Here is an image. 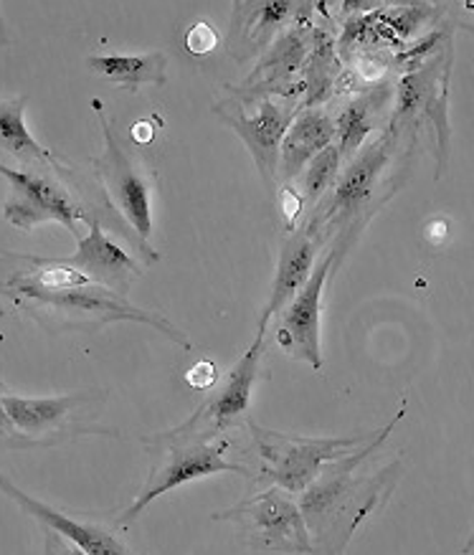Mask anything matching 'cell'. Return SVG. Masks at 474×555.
Returning <instances> with one entry per match:
<instances>
[{"label":"cell","mask_w":474,"mask_h":555,"mask_svg":"<svg viewBox=\"0 0 474 555\" xmlns=\"http://www.w3.org/2000/svg\"><path fill=\"white\" fill-rule=\"evenodd\" d=\"M312 13L277 36V41L259 59L252 77L236 87V100H261V96H292L305 92L303 85H292V77L305 69L312 54Z\"/></svg>","instance_id":"7c38bea8"},{"label":"cell","mask_w":474,"mask_h":555,"mask_svg":"<svg viewBox=\"0 0 474 555\" xmlns=\"http://www.w3.org/2000/svg\"><path fill=\"white\" fill-rule=\"evenodd\" d=\"M3 297L11 299L13 310L26 312L47 330H100L110 322H142V325L155 327L157 333L170 337L180 348H193L183 330H178L163 314L134 307L115 289L102 287L97 282L85 284V287L43 289L5 276Z\"/></svg>","instance_id":"3957f363"},{"label":"cell","mask_w":474,"mask_h":555,"mask_svg":"<svg viewBox=\"0 0 474 555\" xmlns=\"http://www.w3.org/2000/svg\"><path fill=\"white\" fill-rule=\"evenodd\" d=\"M322 246H325V242H322L315 231L305 227L287 236V242L282 244L280 251V264H277L272 295H269V302L265 310H261L259 327H267L269 320H272L274 314H280L284 307L297 297V292L305 287L307 280H310L315 272V267H318L315 259H318Z\"/></svg>","instance_id":"9a60e30c"},{"label":"cell","mask_w":474,"mask_h":555,"mask_svg":"<svg viewBox=\"0 0 474 555\" xmlns=\"http://www.w3.org/2000/svg\"><path fill=\"white\" fill-rule=\"evenodd\" d=\"M185 384L195 388V391H210V388L221 384V376H218V367L214 360H198V363L188 367Z\"/></svg>","instance_id":"484cf974"},{"label":"cell","mask_w":474,"mask_h":555,"mask_svg":"<svg viewBox=\"0 0 474 555\" xmlns=\"http://www.w3.org/2000/svg\"><path fill=\"white\" fill-rule=\"evenodd\" d=\"M348 251H343L341 246L330 244L322 259L315 267V272L303 289L297 292V297L282 310V320L277 325V348L284 356L303 360V363L312 365V371H322V352H320V310H322V292L330 274H335V269L341 267L343 257Z\"/></svg>","instance_id":"8fae6325"},{"label":"cell","mask_w":474,"mask_h":555,"mask_svg":"<svg viewBox=\"0 0 474 555\" xmlns=\"http://www.w3.org/2000/svg\"><path fill=\"white\" fill-rule=\"evenodd\" d=\"M3 216H5V221L11 223V227H16L21 231H34L36 227H39V223L51 221L47 214L39 211V208H36L34 204H28L26 198L5 201Z\"/></svg>","instance_id":"cb8c5ba5"},{"label":"cell","mask_w":474,"mask_h":555,"mask_svg":"<svg viewBox=\"0 0 474 555\" xmlns=\"http://www.w3.org/2000/svg\"><path fill=\"white\" fill-rule=\"evenodd\" d=\"M216 522H233L246 545L259 551H280L292 555H315V545L307 530L305 515L282 487L254 494L229 509L214 515Z\"/></svg>","instance_id":"ba28073f"},{"label":"cell","mask_w":474,"mask_h":555,"mask_svg":"<svg viewBox=\"0 0 474 555\" xmlns=\"http://www.w3.org/2000/svg\"><path fill=\"white\" fill-rule=\"evenodd\" d=\"M341 165H343L341 150H337V145H330L328 150H322V153L305 168L303 193H299V196H303L305 206L310 208V214L318 208L320 201L325 198L330 191H333L337 178H341Z\"/></svg>","instance_id":"603a6c76"},{"label":"cell","mask_w":474,"mask_h":555,"mask_svg":"<svg viewBox=\"0 0 474 555\" xmlns=\"http://www.w3.org/2000/svg\"><path fill=\"white\" fill-rule=\"evenodd\" d=\"M43 555H87L72 540H66L62 532L47 528V540H43Z\"/></svg>","instance_id":"4316f807"},{"label":"cell","mask_w":474,"mask_h":555,"mask_svg":"<svg viewBox=\"0 0 474 555\" xmlns=\"http://www.w3.org/2000/svg\"><path fill=\"white\" fill-rule=\"evenodd\" d=\"M474 547V530H472V535H470V540H466V545L462 547V553H470Z\"/></svg>","instance_id":"f1b7e54d"},{"label":"cell","mask_w":474,"mask_h":555,"mask_svg":"<svg viewBox=\"0 0 474 555\" xmlns=\"http://www.w3.org/2000/svg\"><path fill=\"white\" fill-rule=\"evenodd\" d=\"M94 401H102V396L69 393L51 396V399H26V396L5 391L0 396V409H3V447L41 449L92 437V434L117 437L115 431L97 424H87L81 418Z\"/></svg>","instance_id":"5b68a950"},{"label":"cell","mask_w":474,"mask_h":555,"mask_svg":"<svg viewBox=\"0 0 474 555\" xmlns=\"http://www.w3.org/2000/svg\"><path fill=\"white\" fill-rule=\"evenodd\" d=\"M26 102V96H16V100H5L0 104V145H3L5 153H11L24 163L56 165V155L41 147L31 138V132H28Z\"/></svg>","instance_id":"7402d4cb"},{"label":"cell","mask_w":474,"mask_h":555,"mask_svg":"<svg viewBox=\"0 0 474 555\" xmlns=\"http://www.w3.org/2000/svg\"><path fill=\"white\" fill-rule=\"evenodd\" d=\"M403 414V409L398 411L394 422L375 431L373 439L353 454L325 464L310 490L303 492L299 509L310 530L315 555H345V547L356 535L358 525L373 515V509L394 490L398 472H401L398 462L381 472H368V475H358V467L375 454V449L388 439V431H394Z\"/></svg>","instance_id":"6da1fadb"},{"label":"cell","mask_w":474,"mask_h":555,"mask_svg":"<svg viewBox=\"0 0 474 555\" xmlns=\"http://www.w3.org/2000/svg\"><path fill=\"white\" fill-rule=\"evenodd\" d=\"M66 261L77 267L79 272H85L92 282L115 289L123 297L130 289V284L142 276V269L132 259V254L125 251L117 242H112L97 219L89 223V234L77 238V254Z\"/></svg>","instance_id":"5bb4252c"},{"label":"cell","mask_w":474,"mask_h":555,"mask_svg":"<svg viewBox=\"0 0 474 555\" xmlns=\"http://www.w3.org/2000/svg\"><path fill=\"white\" fill-rule=\"evenodd\" d=\"M3 492L9 494L16 505L24 507L28 515L36 517L43 528L62 532L66 540H72V543L81 547L87 555H134L130 547H127L117 535H112L107 528L89 520H79V517H72L66 513H59V509L49 507L47 502L28 498L26 492H21L16 485L9 482V479H3Z\"/></svg>","instance_id":"2e32d148"},{"label":"cell","mask_w":474,"mask_h":555,"mask_svg":"<svg viewBox=\"0 0 474 555\" xmlns=\"http://www.w3.org/2000/svg\"><path fill=\"white\" fill-rule=\"evenodd\" d=\"M153 138H155V127L150 119H140V122H134L132 140L138 142V145H148V142H153Z\"/></svg>","instance_id":"83f0119b"},{"label":"cell","mask_w":474,"mask_h":555,"mask_svg":"<svg viewBox=\"0 0 474 555\" xmlns=\"http://www.w3.org/2000/svg\"><path fill=\"white\" fill-rule=\"evenodd\" d=\"M335 119L325 109H299L295 122L287 130L280 153V178L287 180L305 172L322 150H328L335 140Z\"/></svg>","instance_id":"e0dca14e"},{"label":"cell","mask_w":474,"mask_h":555,"mask_svg":"<svg viewBox=\"0 0 474 555\" xmlns=\"http://www.w3.org/2000/svg\"><path fill=\"white\" fill-rule=\"evenodd\" d=\"M150 452H153V464H150L148 479L138 492V498L127 509L117 515L119 528H130L138 520L150 502L161 498V494L176 490L180 485L195 482V479L210 477V475H231L252 477L249 469L242 464L226 460L231 441L221 439H206V437H178L172 431L155 434V437L142 439Z\"/></svg>","instance_id":"277c9868"},{"label":"cell","mask_w":474,"mask_h":555,"mask_svg":"<svg viewBox=\"0 0 474 555\" xmlns=\"http://www.w3.org/2000/svg\"><path fill=\"white\" fill-rule=\"evenodd\" d=\"M411 134L413 132L388 125L379 138L368 142L348 163V168L341 170L333 191L310 214L305 229L315 231L325 246L335 244L348 251L360 229L371 221V216L386 204L390 193H396L401 183L396 180V172L403 176V157L409 153L406 138Z\"/></svg>","instance_id":"7a4b0ae2"},{"label":"cell","mask_w":474,"mask_h":555,"mask_svg":"<svg viewBox=\"0 0 474 555\" xmlns=\"http://www.w3.org/2000/svg\"><path fill=\"white\" fill-rule=\"evenodd\" d=\"M265 335L267 327H257V340L252 343V348L226 373V378L216 386L210 399L203 401L188 422L170 429L172 434H178V437L221 439L229 431V426L236 424L239 418L249 422L252 391L254 384H257L261 350H265Z\"/></svg>","instance_id":"30bf717a"},{"label":"cell","mask_w":474,"mask_h":555,"mask_svg":"<svg viewBox=\"0 0 474 555\" xmlns=\"http://www.w3.org/2000/svg\"><path fill=\"white\" fill-rule=\"evenodd\" d=\"M315 5L292 3V0H261V3H236L229 31V54L236 62L265 54L277 41L284 24L310 16Z\"/></svg>","instance_id":"4fadbf2b"},{"label":"cell","mask_w":474,"mask_h":555,"mask_svg":"<svg viewBox=\"0 0 474 555\" xmlns=\"http://www.w3.org/2000/svg\"><path fill=\"white\" fill-rule=\"evenodd\" d=\"M292 96H261V100H233L216 104V115L231 127L249 147L267 189L274 191L280 176V153L287 130L297 117Z\"/></svg>","instance_id":"9c48e42d"},{"label":"cell","mask_w":474,"mask_h":555,"mask_svg":"<svg viewBox=\"0 0 474 555\" xmlns=\"http://www.w3.org/2000/svg\"><path fill=\"white\" fill-rule=\"evenodd\" d=\"M218 43V34L214 24H206V21H198V24H193L188 28L185 34V51L188 54H195V56H203V54H210V51L216 49Z\"/></svg>","instance_id":"d4e9b609"},{"label":"cell","mask_w":474,"mask_h":555,"mask_svg":"<svg viewBox=\"0 0 474 555\" xmlns=\"http://www.w3.org/2000/svg\"><path fill=\"white\" fill-rule=\"evenodd\" d=\"M305 100L299 109H315L333 96L335 81L341 77V64L335 56V39L325 26L312 28V54L303 69Z\"/></svg>","instance_id":"44dd1931"},{"label":"cell","mask_w":474,"mask_h":555,"mask_svg":"<svg viewBox=\"0 0 474 555\" xmlns=\"http://www.w3.org/2000/svg\"><path fill=\"white\" fill-rule=\"evenodd\" d=\"M0 176L9 180L21 198H26L28 204L47 214L51 221L62 223L74 234H77V221L92 223L85 208L72 198V193H66L62 185H56L47 176H39L34 170H13L9 165H0Z\"/></svg>","instance_id":"d6986e66"},{"label":"cell","mask_w":474,"mask_h":555,"mask_svg":"<svg viewBox=\"0 0 474 555\" xmlns=\"http://www.w3.org/2000/svg\"><path fill=\"white\" fill-rule=\"evenodd\" d=\"M97 117H100L104 132V153L97 160L100 168L102 189L107 193L110 206L123 216L125 227L132 231V244L138 246L140 254L150 261H157L150 236H153V191H150V176L145 168L127 153L123 140L117 138L112 125L104 117L102 102L94 100Z\"/></svg>","instance_id":"52a82bcc"},{"label":"cell","mask_w":474,"mask_h":555,"mask_svg":"<svg viewBox=\"0 0 474 555\" xmlns=\"http://www.w3.org/2000/svg\"><path fill=\"white\" fill-rule=\"evenodd\" d=\"M252 434L254 452L261 460V472L272 479L277 487L290 494H303L310 490L315 479L322 475V467L330 462L343 460L373 439V434H358V437H335V439H312L297 437V434H282L246 422Z\"/></svg>","instance_id":"8992f818"},{"label":"cell","mask_w":474,"mask_h":555,"mask_svg":"<svg viewBox=\"0 0 474 555\" xmlns=\"http://www.w3.org/2000/svg\"><path fill=\"white\" fill-rule=\"evenodd\" d=\"M89 72L102 74L115 85H123L130 92H138L142 85L163 87L168 81V59L161 51L150 54H110V56H92L87 59Z\"/></svg>","instance_id":"ffe728a7"},{"label":"cell","mask_w":474,"mask_h":555,"mask_svg":"<svg viewBox=\"0 0 474 555\" xmlns=\"http://www.w3.org/2000/svg\"><path fill=\"white\" fill-rule=\"evenodd\" d=\"M390 100H394V89L381 85L375 89H366L363 94L350 100L341 109V115L335 119V138L343 160L350 163L366 147L368 134L379 130L383 119H386Z\"/></svg>","instance_id":"ac0fdd59"}]
</instances>
